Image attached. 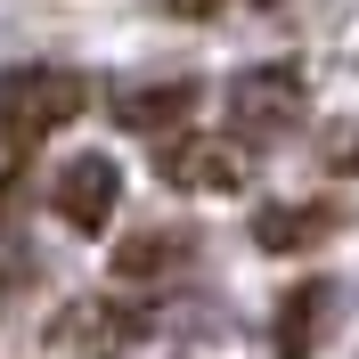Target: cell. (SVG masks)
Listing matches in <instances>:
<instances>
[{
	"mask_svg": "<svg viewBox=\"0 0 359 359\" xmlns=\"http://www.w3.org/2000/svg\"><path fill=\"white\" fill-rule=\"evenodd\" d=\"M204 90L180 74V82H131V90H114V123L123 131H180L188 114H196Z\"/></svg>",
	"mask_w": 359,
	"mask_h": 359,
	"instance_id": "obj_5",
	"label": "cell"
},
{
	"mask_svg": "<svg viewBox=\"0 0 359 359\" xmlns=\"http://www.w3.org/2000/svg\"><path fill=\"white\" fill-rule=\"evenodd\" d=\"M90 107V82L74 66H17L0 74V139H41L57 131V123H74V114Z\"/></svg>",
	"mask_w": 359,
	"mask_h": 359,
	"instance_id": "obj_1",
	"label": "cell"
},
{
	"mask_svg": "<svg viewBox=\"0 0 359 359\" xmlns=\"http://www.w3.org/2000/svg\"><path fill=\"white\" fill-rule=\"evenodd\" d=\"M188 253H196L188 229H147V237H131V245L114 253V278H163V269H180Z\"/></svg>",
	"mask_w": 359,
	"mask_h": 359,
	"instance_id": "obj_7",
	"label": "cell"
},
{
	"mask_svg": "<svg viewBox=\"0 0 359 359\" xmlns=\"http://www.w3.org/2000/svg\"><path fill=\"white\" fill-rule=\"evenodd\" d=\"M262 8H278V0H262Z\"/></svg>",
	"mask_w": 359,
	"mask_h": 359,
	"instance_id": "obj_11",
	"label": "cell"
},
{
	"mask_svg": "<svg viewBox=\"0 0 359 359\" xmlns=\"http://www.w3.org/2000/svg\"><path fill=\"white\" fill-rule=\"evenodd\" d=\"M131 335H139V318L114 311V302H74V318H66V343H82V351H123Z\"/></svg>",
	"mask_w": 359,
	"mask_h": 359,
	"instance_id": "obj_8",
	"label": "cell"
},
{
	"mask_svg": "<svg viewBox=\"0 0 359 359\" xmlns=\"http://www.w3.org/2000/svg\"><path fill=\"white\" fill-rule=\"evenodd\" d=\"M156 172L172 180V188H196V196H237V188H245V147L188 131V139H163Z\"/></svg>",
	"mask_w": 359,
	"mask_h": 359,
	"instance_id": "obj_3",
	"label": "cell"
},
{
	"mask_svg": "<svg viewBox=\"0 0 359 359\" xmlns=\"http://www.w3.org/2000/svg\"><path fill=\"white\" fill-rule=\"evenodd\" d=\"M221 0H163V17H212Z\"/></svg>",
	"mask_w": 359,
	"mask_h": 359,
	"instance_id": "obj_10",
	"label": "cell"
},
{
	"mask_svg": "<svg viewBox=\"0 0 359 359\" xmlns=\"http://www.w3.org/2000/svg\"><path fill=\"white\" fill-rule=\"evenodd\" d=\"M318 311H327V286H294V294H286V359H311Z\"/></svg>",
	"mask_w": 359,
	"mask_h": 359,
	"instance_id": "obj_9",
	"label": "cell"
},
{
	"mask_svg": "<svg viewBox=\"0 0 359 359\" xmlns=\"http://www.w3.org/2000/svg\"><path fill=\"white\" fill-rule=\"evenodd\" d=\"M302 107H311V90H302V74L294 66H253L229 82V123L245 139H278L302 123Z\"/></svg>",
	"mask_w": 359,
	"mask_h": 359,
	"instance_id": "obj_2",
	"label": "cell"
},
{
	"mask_svg": "<svg viewBox=\"0 0 359 359\" xmlns=\"http://www.w3.org/2000/svg\"><path fill=\"white\" fill-rule=\"evenodd\" d=\"M114 204H123V172H114V156H74V163H57V221H66V229L98 237V229L114 221Z\"/></svg>",
	"mask_w": 359,
	"mask_h": 359,
	"instance_id": "obj_4",
	"label": "cell"
},
{
	"mask_svg": "<svg viewBox=\"0 0 359 359\" xmlns=\"http://www.w3.org/2000/svg\"><path fill=\"white\" fill-rule=\"evenodd\" d=\"M335 237V204H262L253 212V245L262 253H311Z\"/></svg>",
	"mask_w": 359,
	"mask_h": 359,
	"instance_id": "obj_6",
	"label": "cell"
}]
</instances>
